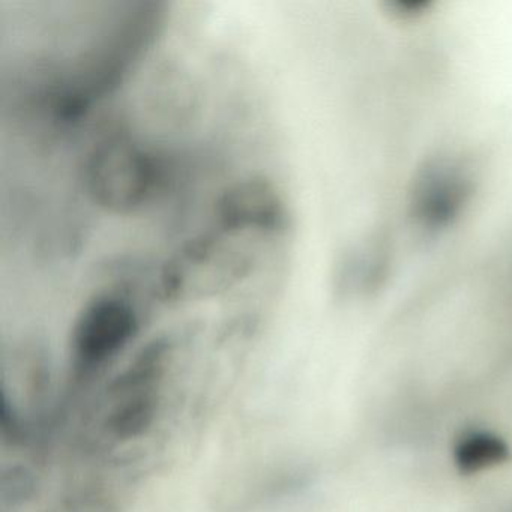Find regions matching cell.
Listing matches in <instances>:
<instances>
[{"instance_id":"4","label":"cell","mask_w":512,"mask_h":512,"mask_svg":"<svg viewBox=\"0 0 512 512\" xmlns=\"http://www.w3.org/2000/svg\"><path fill=\"white\" fill-rule=\"evenodd\" d=\"M214 226L274 241L289 230V206L274 182L250 176L233 182L218 196Z\"/></svg>"},{"instance_id":"6","label":"cell","mask_w":512,"mask_h":512,"mask_svg":"<svg viewBox=\"0 0 512 512\" xmlns=\"http://www.w3.org/2000/svg\"><path fill=\"white\" fill-rule=\"evenodd\" d=\"M509 454L508 442L485 428L461 431L452 446V461L464 475H476L500 466L508 460Z\"/></svg>"},{"instance_id":"1","label":"cell","mask_w":512,"mask_h":512,"mask_svg":"<svg viewBox=\"0 0 512 512\" xmlns=\"http://www.w3.org/2000/svg\"><path fill=\"white\" fill-rule=\"evenodd\" d=\"M268 241L212 226L185 242L164 263L157 277L158 299L173 304L226 292L256 271Z\"/></svg>"},{"instance_id":"3","label":"cell","mask_w":512,"mask_h":512,"mask_svg":"<svg viewBox=\"0 0 512 512\" xmlns=\"http://www.w3.org/2000/svg\"><path fill=\"white\" fill-rule=\"evenodd\" d=\"M139 325V313L130 298L118 292L95 295L74 322V359L82 368L100 367L133 341Z\"/></svg>"},{"instance_id":"5","label":"cell","mask_w":512,"mask_h":512,"mask_svg":"<svg viewBox=\"0 0 512 512\" xmlns=\"http://www.w3.org/2000/svg\"><path fill=\"white\" fill-rule=\"evenodd\" d=\"M415 181L410 209L422 232L437 233L451 226L472 196L473 182L466 164L448 158L425 166Z\"/></svg>"},{"instance_id":"2","label":"cell","mask_w":512,"mask_h":512,"mask_svg":"<svg viewBox=\"0 0 512 512\" xmlns=\"http://www.w3.org/2000/svg\"><path fill=\"white\" fill-rule=\"evenodd\" d=\"M82 179L95 205L112 214H134L163 187L164 164L127 134H110L89 151Z\"/></svg>"}]
</instances>
